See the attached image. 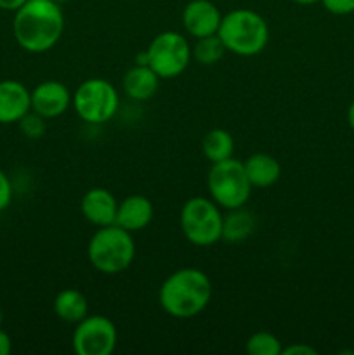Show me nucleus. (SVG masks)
<instances>
[{"label": "nucleus", "mask_w": 354, "mask_h": 355, "mask_svg": "<svg viewBox=\"0 0 354 355\" xmlns=\"http://www.w3.org/2000/svg\"><path fill=\"white\" fill-rule=\"evenodd\" d=\"M208 191L212 200L222 208H242L248 201L252 193V184L246 177L243 162L228 158L224 162L212 163V168L207 177Z\"/></svg>", "instance_id": "39448f33"}, {"label": "nucleus", "mask_w": 354, "mask_h": 355, "mask_svg": "<svg viewBox=\"0 0 354 355\" xmlns=\"http://www.w3.org/2000/svg\"><path fill=\"white\" fill-rule=\"evenodd\" d=\"M222 14L210 0H191L183 10V24L194 38L215 35L221 26Z\"/></svg>", "instance_id": "9b49d317"}, {"label": "nucleus", "mask_w": 354, "mask_h": 355, "mask_svg": "<svg viewBox=\"0 0 354 355\" xmlns=\"http://www.w3.org/2000/svg\"><path fill=\"white\" fill-rule=\"evenodd\" d=\"M217 35L226 51L242 58H252L266 49L269 26L259 12L252 9H235L222 16Z\"/></svg>", "instance_id": "7ed1b4c3"}, {"label": "nucleus", "mask_w": 354, "mask_h": 355, "mask_svg": "<svg viewBox=\"0 0 354 355\" xmlns=\"http://www.w3.org/2000/svg\"><path fill=\"white\" fill-rule=\"evenodd\" d=\"M148 66L160 78H176L189 66V42L177 31H163L149 44Z\"/></svg>", "instance_id": "6e6552de"}, {"label": "nucleus", "mask_w": 354, "mask_h": 355, "mask_svg": "<svg viewBox=\"0 0 354 355\" xmlns=\"http://www.w3.org/2000/svg\"><path fill=\"white\" fill-rule=\"evenodd\" d=\"M89 262L103 274H120L130 267L135 257V243L132 232L117 224L99 227L87 246Z\"/></svg>", "instance_id": "20e7f679"}, {"label": "nucleus", "mask_w": 354, "mask_h": 355, "mask_svg": "<svg viewBox=\"0 0 354 355\" xmlns=\"http://www.w3.org/2000/svg\"><path fill=\"white\" fill-rule=\"evenodd\" d=\"M73 107L83 121L101 125L110 121L118 111V92L108 80L89 78L80 83L71 97Z\"/></svg>", "instance_id": "0eeeda50"}, {"label": "nucleus", "mask_w": 354, "mask_h": 355, "mask_svg": "<svg viewBox=\"0 0 354 355\" xmlns=\"http://www.w3.org/2000/svg\"><path fill=\"white\" fill-rule=\"evenodd\" d=\"M245 172L248 177L252 187H269L278 182L281 175V166L274 156L266 155V153H257L252 155L245 163Z\"/></svg>", "instance_id": "dca6fc26"}, {"label": "nucleus", "mask_w": 354, "mask_h": 355, "mask_svg": "<svg viewBox=\"0 0 354 355\" xmlns=\"http://www.w3.org/2000/svg\"><path fill=\"white\" fill-rule=\"evenodd\" d=\"M330 14L347 16L354 12V0H319Z\"/></svg>", "instance_id": "5701e85b"}, {"label": "nucleus", "mask_w": 354, "mask_h": 355, "mask_svg": "<svg viewBox=\"0 0 354 355\" xmlns=\"http://www.w3.org/2000/svg\"><path fill=\"white\" fill-rule=\"evenodd\" d=\"M12 350V342H10V336L6 331L0 329V355H9Z\"/></svg>", "instance_id": "a878e982"}, {"label": "nucleus", "mask_w": 354, "mask_h": 355, "mask_svg": "<svg viewBox=\"0 0 354 355\" xmlns=\"http://www.w3.org/2000/svg\"><path fill=\"white\" fill-rule=\"evenodd\" d=\"M224 215L219 205L207 198H191L180 210V229L191 245L212 246L222 239Z\"/></svg>", "instance_id": "423d86ee"}, {"label": "nucleus", "mask_w": 354, "mask_h": 355, "mask_svg": "<svg viewBox=\"0 0 354 355\" xmlns=\"http://www.w3.org/2000/svg\"><path fill=\"white\" fill-rule=\"evenodd\" d=\"M194 61L200 62L203 66H214L215 62L221 61L226 54V47L222 44L221 37L217 33L208 35V37L196 38V44H194L193 51Z\"/></svg>", "instance_id": "aec40b11"}, {"label": "nucleus", "mask_w": 354, "mask_h": 355, "mask_svg": "<svg viewBox=\"0 0 354 355\" xmlns=\"http://www.w3.org/2000/svg\"><path fill=\"white\" fill-rule=\"evenodd\" d=\"M160 76L149 66L135 64L124 76V92L134 101H148L156 94Z\"/></svg>", "instance_id": "2eb2a0df"}, {"label": "nucleus", "mask_w": 354, "mask_h": 355, "mask_svg": "<svg viewBox=\"0 0 354 355\" xmlns=\"http://www.w3.org/2000/svg\"><path fill=\"white\" fill-rule=\"evenodd\" d=\"M281 342L273 333H253L246 342V352L250 355H281Z\"/></svg>", "instance_id": "412c9836"}, {"label": "nucleus", "mask_w": 354, "mask_h": 355, "mask_svg": "<svg viewBox=\"0 0 354 355\" xmlns=\"http://www.w3.org/2000/svg\"><path fill=\"white\" fill-rule=\"evenodd\" d=\"M54 2H58V3H65V2H69V0H54Z\"/></svg>", "instance_id": "7c9ffc66"}, {"label": "nucleus", "mask_w": 354, "mask_h": 355, "mask_svg": "<svg viewBox=\"0 0 354 355\" xmlns=\"http://www.w3.org/2000/svg\"><path fill=\"white\" fill-rule=\"evenodd\" d=\"M65 30V16L54 0H28L14 14V38L24 51L42 54L54 47Z\"/></svg>", "instance_id": "f257e3e1"}, {"label": "nucleus", "mask_w": 354, "mask_h": 355, "mask_svg": "<svg viewBox=\"0 0 354 355\" xmlns=\"http://www.w3.org/2000/svg\"><path fill=\"white\" fill-rule=\"evenodd\" d=\"M316 349L305 345V343H294V345H288L287 349L281 350V355H316Z\"/></svg>", "instance_id": "393cba45"}, {"label": "nucleus", "mask_w": 354, "mask_h": 355, "mask_svg": "<svg viewBox=\"0 0 354 355\" xmlns=\"http://www.w3.org/2000/svg\"><path fill=\"white\" fill-rule=\"evenodd\" d=\"M71 103V96L65 83L56 82V80H47L42 82L31 90V111L49 118H58L68 110Z\"/></svg>", "instance_id": "9d476101"}, {"label": "nucleus", "mask_w": 354, "mask_h": 355, "mask_svg": "<svg viewBox=\"0 0 354 355\" xmlns=\"http://www.w3.org/2000/svg\"><path fill=\"white\" fill-rule=\"evenodd\" d=\"M80 210L87 222L97 227H104V225L115 224L117 220L118 201L104 187H92L83 194L80 201Z\"/></svg>", "instance_id": "ddd939ff"}, {"label": "nucleus", "mask_w": 354, "mask_h": 355, "mask_svg": "<svg viewBox=\"0 0 354 355\" xmlns=\"http://www.w3.org/2000/svg\"><path fill=\"white\" fill-rule=\"evenodd\" d=\"M2 322H3V312L2 309H0V326H2Z\"/></svg>", "instance_id": "c756f323"}, {"label": "nucleus", "mask_w": 354, "mask_h": 355, "mask_svg": "<svg viewBox=\"0 0 354 355\" xmlns=\"http://www.w3.org/2000/svg\"><path fill=\"white\" fill-rule=\"evenodd\" d=\"M201 151H203L205 158L210 163L224 162V159L233 158V151H235V139L224 128H214L208 132L201 142Z\"/></svg>", "instance_id": "6ab92c4d"}, {"label": "nucleus", "mask_w": 354, "mask_h": 355, "mask_svg": "<svg viewBox=\"0 0 354 355\" xmlns=\"http://www.w3.org/2000/svg\"><path fill=\"white\" fill-rule=\"evenodd\" d=\"M28 0H0V9L10 10V12H16L21 6H24Z\"/></svg>", "instance_id": "bb28decb"}, {"label": "nucleus", "mask_w": 354, "mask_h": 355, "mask_svg": "<svg viewBox=\"0 0 354 355\" xmlns=\"http://www.w3.org/2000/svg\"><path fill=\"white\" fill-rule=\"evenodd\" d=\"M31 111V92L16 80L0 82V123H17Z\"/></svg>", "instance_id": "f8f14e48"}, {"label": "nucleus", "mask_w": 354, "mask_h": 355, "mask_svg": "<svg viewBox=\"0 0 354 355\" xmlns=\"http://www.w3.org/2000/svg\"><path fill=\"white\" fill-rule=\"evenodd\" d=\"M347 121H349L351 128H353V130H354V101H353V103H351L349 110H347Z\"/></svg>", "instance_id": "cd10ccee"}, {"label": "nucleus", "mask_w": 354, "mask_h": 355, "mask_svg": "<svg viewBox=\"0 0 354 355\" xmlns=\"http://www.w3.org/2000/svg\"><path fill=\"white\" fill-rule=\"evenodd\" d=\"M12 201V186L6 173L0 170V211L6 210Z\"/></svg>", "instance_id": "b1692460"}, {"label": "nucleus", "mask_w": 354, "mask_h": 355, "mask_svg": "<svg viewBox=\"0 0 354 355\" xmlns=\"http://www.w3.org/2000/svg\"><path fill=\"white\" fill-rule=\"evenodd\" d=\"M54 312L61 321L76 324L89 312V302H87L85 295L82 291L68 288V290H62L56 295Z\"/></svg>", "instance_id": "f3484780"}, {"label": "nucleus", "mask_w": 354, "mask_h": 355, "mask_svg": "<svg viewBox=\"0 0 354 355\" xmlns=\"http://www.w3.org/2000/svg\"><path fill=\"white\" fill-rule=\"evenodd\" d=\"M17 123H19L21 132L28 139H40L45 134V118L35 113V111H30V113L24 114Z\"/></svg>", "instance_id": "4be33fe9"}, {"label": "nucleus", "mask_w": 354, "mask_h": 355, "mask_svg": "<svg viewBox=\"0 0 354 355\" xmlns=\"http://www.w3.org/2000/svg\"><path fill=\"white\" fill-rule=\"evenodd\" d=\"M255 227V218L250 211L242 208H233L222 220V239L229 243H238L248 238Z\"/></svg>", "instance_id": "a211bd4d"}, {"label": "nucleus", "mask_w": 354, "mask_h": 355, "mask_svg": "<svg viewBox=\"0 0 354 355\" xmlns=\"http://www.w3.org/2000/svg\"><path fill=\"white\" fill-rule=\"evenodd\" d=\"M76 355H110L117 347V328L104 315H85L73 331Z\"/></svg>", "instance_id": "1a4fd4ad"}, {"label": "nucleus", "mask_w": 354, "mask_h": 355, "mask_svg": "<svg viewBox=\"0 0 354 355\" xmlns=\"http://www.w3.org/2000/svg\"><path fill=\"white\" fill-rule=\"evenodd\" d=\"M212 298V284L200 269H179L170 274L160 288L158 300L163 311L176 319H191L201 314Z\"/></svg>", "instance_id": "f03ea898"}, {"label": "nucleus", "mask_w": 354, "mask_h": 355, "mask_svg": "<svg viewBox=\"0 0 354 355\" xmlns=\"http://www.w3.org/2000/svg\"><path fill=\"white\" fill-rule=\"evenodd\" d=\"M153 220V205L151 201L141 194H132L118 203L117 220L115 224L124 227L128 232H137L149 225Z\"/></svg>", "instance_id": "4468645a"}, {"label": "nucleus", "mask_w": 354, "mask_h": 355, "mask_svg": "<svg viewBox=\"0 0 354 355\" xmlns=\"http://www.w3.org/2000/svg\"><path fill=\"white\" fill-rule=\"evenodd\" d=\"M295 3H301V6H312V3L319 2V0H294Z\"/></svg>", "instance_id": "c85d7f7f"}]
</instances>
